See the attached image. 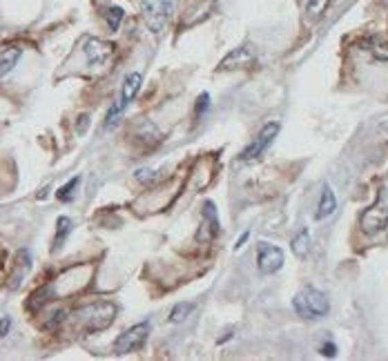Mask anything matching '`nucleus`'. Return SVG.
Wrapping results in <instances>:
<instances>
[{
    "label": "nucleus",
    "mask_w": 388,
    "mask_h": 361,
    "mask_svg": "<svg viewBox=\"0 0 388 361\" xmlns=\"http://www.w3.org/2000/svg\"><path fill=\"white\" fill-rule=\"evenodd\" d=\"M74 315L83 330H87V333H100V330L109 328L112 322H114L116 306L109 301H96V303L78 308Z\"/></svg>",
    "instance_id": "nucleus-1"
},
{
    "label": "nucleus",
    "mask_w": 388,
    "mask_h": 361,
    "mask_svg": "<svg viewBox=\"0 0 388 361\" xmlns=\"http://www.w3.org/2000/svg\"><path fill=\"white\" fill-rule=\"evenodd\" d=\"M292 306H294V312H297L301 319H321L328 315L330 310V301L328 297H326L321 290L317 288H303L292 299Z\"/></svg>",
    "instance_id": "nucleus-2"
},
{
    "label": "nucleus",
    "mask_w": 388,
    "mask_h": 361,
    "mask_svg": "<svg viewBox=\"0 0 388 361\" xmlns=\"http://www.w3.org/2000/svg\"><path fill=\"white\" fill-rule=\"evenodd\" d=\"M360 225L366 234H377L388 225V190L382 188L375 203L366 208L360 216Z\"/></svg>",
    "instance_id": "nucleus-3"
},
{
    "label": "nucleus",
    "mask_w": 388,
    "mask_h": 361,
    "mask_svg": "<svg viewBox=\"0 0 388 361\" xmlns=\"http://www.w3.org/2000/svg\"><path fill=\"white\" fill-rule=\"evenodd\" d=\"M143 16L152 34H161L172 16V0H143Z\"/></svg>",
    "instance_id": "nucleus-4"
},
{
    "label": "nucleus",
    "mask_w": 388,
    "mask_h": 361,
    "mask_svg": "<svg viewBox=\"0 0 388 361\" xmlns=\"http://www.w3.org/2000/svg\"><path fill=\"white\" fill-rule=\"evenodd\" d=\"M148 335H150V324L148 322H141L136 326L127 328L125 333H121L116 337V342H114L116 355H127V353H134V350L143 348Z\"/></svg>",
    "instance_id": "nucleus-5"
},
{
    "label": "nucleus",
    "mask_w": 388,
    "mask_h": 361,
    "mask_svg": "<svg viewBox=\"0 0 388 361\" xmlns=\"http://www.w3.org/2000/svg\"><path fill=\"white\" fill-rule=\"evenodd\" d=\"M277 134H279V123H265L261 132L254 137V141L241 152V161H257L261 154L268 150V146L274 141Z\"/></svg>",
    "instance_id": "nucleus-6"
},
{
    "label": "nucleus",
    "mask_w": 388,
    "mask_h": 361,
    "mask_svg": "<svg viewBox=\"0 0 388 361\" xmlns=\"http://www.w3.org/2000/svg\"><path fill=\"white\" fill-rule=\"evenodd\" d=\"M257 265H259V270L263 274L277 272L279 267L283 265V250H281V247H277V245H270V243L261 241L257 245Z\"/></svg>",
    "instance_id": "nucleus-7"
},
{
    "label": "nucleus",
    "mask_w": 388,
    "mask_h": 361,
    "mask_svg": "<svg viewBox=\"0 0 388 361\" xmlns=\"http://www.w3.org/2000/svg\"><path fill=\"white\" fill-rule=\"evenodd\" d=\"M254 63H257V56L252 54V49L248 45L243 47H237L234 51H230V54L221 60L219 69L223 71H230V69H246V67H252Z\"/></svg>",
    "instance_id": "nucleus-8"
},
{
    "label": "nucleus",
    "mask_w": 388,
    "mask_h": 361,
    "mask_svg": "<svg viewBox=\"0 0 388 361\" xmlns=\"http://www.w3.org/2000/svg\"><path fill=\"white\" fill-rule=\"evenodd\" d=\"M32 270V254H29V250H23L18 252V259H16V265L12 274H9V288H18L20 283H23V279L27 276V272Z\"/></svg>",
    "instance_id": "nucleus-9"
},
{
    "label": "nucleus",
    "mask_w": 388,
    "mask_h": 361,
    "mask_svg": "<svg viewBox=\"0 0 388 361\" xmlns=\"http://www.w3.org/2000/svg\"><path fill=\"white\" fill-rule=\"evenodd\" d=\"M23 56V49L16 45H0V78L9 74Z\"/></svg>",
    "instance_id": "nucleus-10"
},
{
    "label": "nucleus",
    "mask_w": 388,
    "mask_h": 361,
    "mask_svg": "<svg viewBox=\"0 0 388 361\" xmlns=\"http://www.w3.org/2000/svg\"><path fill=\"white\" fill-rule=\"evenodd\" d=\"M141 82H143V76L139 74V71H132V74L125 78V82H123V91H121V98H118L125 107L130 105L132 100L136 98L139 89H141Z\"/></svg>",
    "instance_id": "nucleus-11"
},
{
    "label": "nucleus",
    "mask_w": 388,
    "mask_h": 361,
    "mask_svg": "<svg viewBox=\"0 0 388 361\" xmlns=\"http://www.w3.org/2000/svg\"><path fill=\"white\" fill-rule=\"evenodd\" d=\"M337 210V197L330 185H326L324 192H321V199H319V208H317V221H324L328 219V216H333Z\"/></svg>",
    "instance_id": "nucleus-12"
},
{
    "label": "nucleus",
    "mask_w": 388,
    "mask_h": 361,
    "mask_svg": "<svg viewBox=\"0 0 388 361\" xmlns=\"http://www.w3.org/2000/svg\"><path fill=\"white\" fill-rule=\"evenodd\" d=\"M87 58H89V63H105V60L109 58L112 54V47L107 43H103V40H87Z\"/></svg>",
    "instance_id": "nucleus-13"
},
{
    "label": "nucleus",
    "mask_w": 388,
    "mask_h": 361,
    "mask_svg": "<svg viewBox=\"0 0 388 361\" xmlns=\"http://www.w3.org/2000/svg\"><path fill=\"white\" fill-rule=\"evenodd\" d=\"M308 247H310V232L308 230H299L297 236L292 239V252L297 259H303L306 254H308Z\"/></svg>",
    "instance_id": "nucleus-14"
},
{
    "label": "nucleus",
    "mask_w": 388,
    "mask_h": 361,
    "mask_svg": "<svg viewBox=\"0 0 388 361\" xmlns=\"http://www.w3.org/2000/svg\"><path fill=\"white\" fill-rule=\"evenodd\" d=\"M203 219L210 223L212 234H219V214H217V208H214L212 201L203 203Z\"/></svg>",
    "instance_id": "nucleus-15"
},
{
    "label": "nucleus",
    "mask_w": 388,
    "mask_h": 361,
    "mask_svg": "<svg viewBox=\"0 0 388 361\" xmlns=\"http://www.w3.org/2000/svg\"><path fill=\"white\" fill-rule=\"evenodd\" d=\"M58 228H56V239H54V247H60L63 245V241H65V236L71 232V221L67 219V216H60L58 219Z\"/></svg>",
    "instance_id": "nucleus-16"
},
{
    "label": "nucleus",
    "mask_w": 388,
    "mask_h": 361,
    "mask_svg": "<svg viewBox=\"0 0 388 361\" xmlns=\"http://www.w3.org/2000/svg\"><path fill=\"white\" fill-rule=\"evenodd\" d=\"M192 303H179V306H175L172 308V315H170V322L172 324H179V322H183V319H188V315L192 312Z\"/></svg>",
    "instance_id": "nucleus-17"
},
{
    "label": "nucleus",
    "mask_w": 388,
    "mask_h": 361,
    "mask_svg": "<svg viewBox=\"0 0 388 361\" xmlns=\"http://www.w3.org/2000/svg\"><path fill=\"white\" fill-rule=\"evenodd\" d=\"M121 20H123V9L121 7H109L107 9V25L112 32H116L118 25H121Z\"/></svg>",
    "instance_id": "nucleus-18"
},
{
    "label": "nucleus",
    "mask_w": 388,
    "mask_h": 361,
    "mask_svg": "<svg viewBox=\"0 0 388 361\" xmlns=\"http://www.w3.org/2000/svg\"><path fill=\"white\" fill-rule=\"evenodd\" d=\"M333 0H308V14L310 16H319L321 12H326V7H328Z\"/></svg>",
    "instance_id": "nucleus-19"
},
{
    "label": "nucleus",
    "mask_w": 388,
    "mask_h": 361,
    "mask_svg": "<svg viewBox=\"0 0 388 361\" xmlns=\"http://www.w3.org/2000/svg\"><path fill=\"white\" fill-rule=\"evenodd\" d=\"M78 185V177L76 179H71L67 185H63V188L58 190V201H69L71 199V194H74V188Z\"/></svg>",
    "instance_id": "nucleus-20"
},
{
    "label": "nucleus",
    "mask_w": 388,
    "mask_h": 361,
    "mask_svg": "<svg viewBox=\"0 0 388 361\" xmlns=\"http://www.w3.org/2000/svg\"><path fill=\"white\" fill-rule=\"evenodd\" d=\"M371 51L375 54V58L388 60V43H382V40H380V43H377V40H375V43L371 45Z\"/></svg>",
    "instance_id": "nucleus-21"
},
{
    "label": "nucleus",
    "mask_w": 388,
    "mask_h": 361,
    "mask_svg": "<svg viewBox=\"0 0 388 361\" xmlns=\"http://www.w3.org/2000/svg\"><path fill=\"white\" fill-rule=\"evenodd\" d=\"M208 105H210V96H208V94H201V96H199V103H197V112H199V114H201V112H206Z\"/></svg>",
    "instance_id": "nucleus-22"
},
{
    "label": "nucleus",
    "mask_w": 388,
    "mask_h": 361,
    "mask_svg": "<svg viewBox=\"0 0 388 361\" xmlns=\"http://www.w3.org/2000/svg\"><path fill=\"white\" fill-rule=\"evenodd\" d=\"M9 328H12V319H9V317L0 319V337H5L9 333Z\"/></svg>",
    "instance_id": "nucleus-23"
},
{
    "label": "nucleus",
    "mask_w": 388,
    "mask_h": 361,
    "mask_svg": "<svg viewBox=\"0 0 388 361\" xmlns=\"http://www.w3.org/2000/svg\"><path fill=\"white\" fill-rule=\"evenodd\" d=\"M321 355H326V357H335V355H337L335 344H324V346H321Z\"/></svg>",
    "instance_id": "nucleus-24"
},
{
    "label": "nucleus",
    "mask_w": 388,
    "mask_h": 361,
    "mask_svg": "<svg viewBox=\"0 0 388 361\" xmlns=\"http://www.w3.org/2000/svg\"><path fill=\"white\" fill-rule=\"evenodd\" d=\"M246 241H248V232H243V236L239 239V243L234 245V250H239V247H243V243H246Z\"/></svg>",
    "instance_id": "nucleus-25"
},
{
    "label": "nucleus",
    "mask_w": 388,
    "mask_h": 361,
    "mask_svg": "<svg viewBox=\"0 0 388 361\" xmlns=\"http://www.w3.org/2000/svg\"><path fill=\"white\" fill-rule=\"evenodd\" d=\"M382 5H384V7H388V0H382Z\"/></svg>",
    "instance_id": "nucleus-26"
}]
</instances>
